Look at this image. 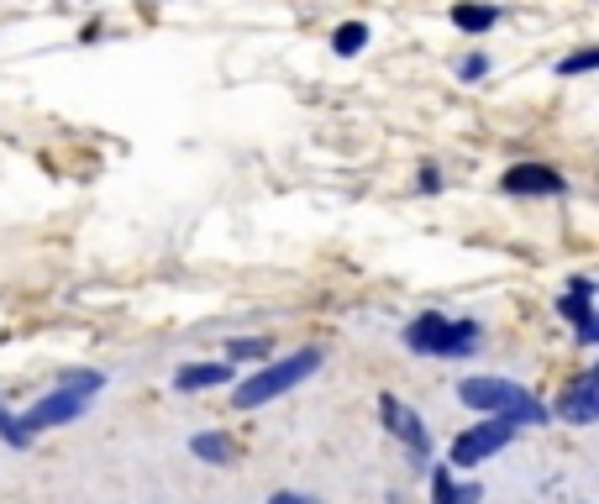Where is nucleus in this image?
I'll list each match as a JSON object with an SVG mask.
<instances>
[{
    "instance_id": "1",
    "label": "nucleus",
    "mask_w": 599,
    "mask_h": 504,
    "mask_svg": "<svg viewBox=\"0 0 599 504\" xmlns=\"http://www.w3.org/2000/svg\"><path fill=\"white\" fill-rule=\"evenodd\" d=\"M315 368H321V347H306V352H289V358L264 362V368H258L253 379H242V384L232 389V405H237V410H258V405H268V400L289 394L295 384H306Z\"/></svg>"
},
{
    "instance_id": "2",
    "label": "nucleus",
    "mask_w": 599,
    "mask_h": 504,
    "mask_svg": "<svg viewBox=\"0 0 599 504\" xmlns=\"http://www.w3.org/2000/svg\"><path fill=\"white\" fill-rule=\"evenodd\" d=\"M100 389H106V373H64L58 389L43 394V400L22 415V432L37 436V432H48V426H69V421H79V415L90 410V400H96Z\"/></svg>"
},
{
    "instance_id": "3",
    "label": "nucleus",
    "mask_w": 599,
    "mask_h": 504,
    "mask_svg": "<svg viewBox=\"0 0 599 504\" xmlns=\"http://www.w3.org/2000/svg\"><path fill=\"white\" fill-rule=\"evenodd\" d=\"M479 321H447V315H415L406 326V347L415 358H468L479 347Z\"/></svg>"
},
{
    "instance_id": "4",
    "label": "nucleus",
    "mask_w": 599,
    "mask_h": 504,
    "mask_svg": "<svg viewBox=\"0 0 599 504\" xmlns=\"http://www.w3.org/2000/svg\"><path fill=\"white\" fill-rule=\"evenodd\" d=\"M457 400L474 410H489V415H500V421H526V426H542V421H547V410L536 405L521 384H510V379H463V384H457Z\"/></svg>"
},
{
    "instance_id": "5",
    "label": "nucleus",
    "mask_w": 599,
    "mask_h": 504,
    "mask_svg": "<svg viewBox=\"0 0 599 504\" xmlns=\"http://www.w3.org/2000/svg\"><path fill=\"white\" fill-rule=\"evenodd\" d=\"M379 415H384V432L400 436V447L415 457V468H432V432H426V421H421L406 400H395V394L379 400Z\"/></svg>"
},
{
    "instance_id": "6",
    "label": "nucleus",
    "mask_w": 599,
    "mask_h": 504,
    "mask_svg": "<svg viewBox=\"0 0 599 504\" xmlns=\"http://www.w3.org/2000/svg\"><path fill=\"white\" fill-rule=\"evenodd\" d=\"M515 441V421H474L468 432L453 441V462L447 468H474V462H484V457H495V452H504Z\"/></svg>"
},
{
    "instance_id": "7",
    "label": "nucleus",
    "mask_w": 599,
    "mask_h": 504,
    "mask_svg": "<svg viewBox=\"0 0 599 504\" xmlns=\"http://www.w3.org/2000/svg\"><path fill=\"white\" fill-rule=\"evenodd\" d=\"M557 415L568 426H595L599 421V373H578L574 384L557 394Z\"/></svg>"
},
{
    "instance_id": "8",
    "label": "nucleus",
    "mask_w": 599,
    "mask_h": 504,
    "mask_svg": "<svg viewBox=\"0 0 599 504\" xmlns=\"http://www.w3.org/2000/svg\"><path fill=\"white\" fill-rule=\"evenodd\" d=\"M557 315H568V321L578 326V341H584V347H595V341H599V321H595V279H584V273H578L574 289H568V294L557 300Z\"/></svg>"
},
{
    "instance_id": "9",
    "label": "nucleus",
    "mask_w": 599,
    "mask_h": 504,
    "mask_svg": "<svg viewBox=\"0 0 599 504\" xmlns=\"http://www.w3.org/2000/svg\"><path fill=\"white\" fill-rule=\"evenodd\" d=\"M500 190L504 194H563L568 184H563V173L547 164H515V168H504Z\"/></svg>"
},
{
    "instance_id": "10",
    "label": "nucleus",
    "mask_w": 599,
    "mask_h": 504,
    "mask_svg": "<svg viewBox=\"0 0 599 504\" xmlns=\"http://www.w3.org/2000/svg\"><path fill=\"white\" fill-rule=\"evenodd\" d=\"M232 379V362H185L179 373H174V389L179 394H200V389H217Z\"/></svg>"
},
{
    "instance_id": "11",
    "label": "nucleus",
    "mask_w": 599,
    "mask_h": 504,
    "mask_svg": "<svg viewBox=\"0 0 599 504\" xmlns=\"http://www.w3.org/2000/svg\"><path fill=\"white\" fill-rule=\"evenodd\" d=\"M432 504H479V483H457L447 462L432 468Z\"/></svg>"
},
{
    "instance_id": "12",
    "label": "nucleus",
    "mask_w": 599,
    "mask_h": 504,
    "mask_svg": "<svg viewBox=\"0 0 599 504\" xmlns=\"http://www.w3.org/2000/svg\"><path fill=\"white\" fill-rule=\"evenodd\" d=\"M190 452L200 457V462H217V468H221V462H232V457H237V447H232V436H221V432H200V436L190 441Z\"/></svg>"
},
{
    "instance_id": "13",
    "label": "nucleus",
    "mask_w": 599,
    "mask_h": 504,
    "mask_svg": "<svg viewBox=\"0 0 599 504\" xmlns=\"http://www.w3.org/2000/svg\"><path fill=\"white\" fill-rule=\"evenodd\" d=\"M500 22V11L495 5H453V26H463V32H489V26Z\"/></svg>"
},
{
    "instance_id": "14",
    "label": "nucleus",
    "mask_w": 599,
    "mask_h": 504,
    "mask_svg": "<svg viewBox=\"0 0 599 504\" xmlns=\"http://www.w3.org/2000/svg\"><path fill=\"white\" fill-rule=\"evenodd\" d=\"M363 43H368V26H363V22L336 26V37H332V48L342 53V58H353V53H363Z\"/></svg>"
},
{
    "instance_id": "15",
    "label": "nucleus",
    "mask_w": 599,
    "mask_h": 504,
    "mask_svg": "<svg viewBox=\"0 0 599 504\" xmlns=\"http://www.w3.org/2000/svg\"><path fill=\"white\" fill-rule=\"evenodd\" d=\"M226 352H232V358H253V362H268V358H274V341H268V336H242V341H232Z\"/></svg>"
},
{
    "instance_id": "16",
    "label": "nucleus",
    "mask_w": 599,
    "mask_h": 504,
    "mask_svg": "<svg viewBox=\"0 0 599 504\" xmlns=\"http://www.w3.org/2000/svg\"><path fill=\"white\" fill-rule=\"evenodd\" d=\"M595 64H599V48H584V53H574V58H563L557 74H589Z\"/></svg>"
},
{
    "instance_id": "17",
    "label": "nucleus",
    "mask_w": 599,
    "mask_h": 504,
    "mask_svg": "<svg viewBox=\"0 0 599 504\" xmlns=\"http://www.w3.org/2000/svg\"><path fill=\"white\" fill-rule=\"evenodd\" d=\"M0 436H5V441H11V447H26V441H32V436L22 432V421H11V415H5V410H0Z\"/></svg>"
},
{
    "instance_id": "18",
    "label": "nucleus",
    "mask_w": 599,
    "mask_h": 504,
    "mask_svg": "<svg viewBox=\"0 0 599 504\" xmlns=\"http://www.w3.org/2000/svg\"><path fill=\"white\" fill-rule=\"evenodd\" d=\"M457 74H463V79H479V74H489V58H479V53H468V58L457 64Z\"/></svg>"
},
{
    "instance_id": "19",
    "label": "nucleus",
    "mask_w": 599,
    "mask_h": 504,
    "mask_svg": "<svg viewBox=\"0 0 599 504\" xmlns=\"http://www.w3.org/2000/svg\"><path fill=\"white\" fill-rule=\"evenodd\" d=\"M268 504H315V500H306V494H274Z\"/></svg>"
}]
</instances>
